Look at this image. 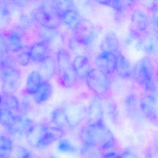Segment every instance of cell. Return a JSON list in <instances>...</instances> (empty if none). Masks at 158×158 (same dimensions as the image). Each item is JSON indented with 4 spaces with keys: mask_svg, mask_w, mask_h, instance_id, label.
<instances>
[{
    "mask_svg": "<svg viewBox=\"0 0 158 158\" xmlns=\"http://www.w3.org/2000/svg\"><path fill=\"white\" fill-rule=\"evenodd\" d=\"M10 158H34V156L32 152L25 147L14 146Z\"/></svg>",
    "mask_w": 158,
    "mask_h": 158,
    "instance_id": "35",
    "label": "cell"
},
{
    "mask_svg": "<svg viewBox=\"0 0 158 158\" xmlns=\"http://www.w3.org/2000/svg\"><path fill=\"white\" fill-rule=\"evenodd\" d=\"M32 19L39 26L58 28L60 24V15L54 2H47L32 13Z\"/></svg>",
    "mask_w": 158,
    "mask_h": 158,
    "instance_id": "3",
    "label": "cell"
},
{
    "mask_svg": "<svg viewBox=\"0 0 158 158\" xmlns=\"http://www.w3.org/2000/svg\"><path fill=\"white\" fill-rule=\"evenodd\" d=\"M102 158H120V155L116 152H110L103 154Z\"/></svg>",
    "mask_w": 158,
    "mask_h": 158,
    "instance_id": "44",
    "label": "cell"
},
{
    "mask_svg": "<svg viewBox=\"0 0 158 158\" xmlns=\"http://www.w3.org/2000/svg\"><path fill=\"white\" fill-rule=\"evenodd\" d=\"M79 138L83 145L98 147L102 151L114 148V135L104 122L88 124L80 130Z\"/></svg>",
    "mask_w": 158,
    "mask_h": 158,
    "instance_id": "1",
    "label": "cell"
},
{
    "mask_svg": "<svg viewBox=\"0 0 158 158\" xmlns=\"http://www.w3.org/2000/svg\"><path fill=\"white\" fill-rule=\"evenodd\" d=\"M72 66L79 80L85 79L90 71V64L85 56H76L72 61Z\"/></svg>",
    "mask_w": 158,
    "mask_h": 158,
    "instance_id": "17",
    "label": "cell"
},
{
    "mask_svg": "<svg viewBox=\"0 0 158 158\" xmlns=\"http://www.w3.org/2000/svg\"><path fill=\"white\" fill-rule=\"evenodd\" d=\"M103 151L98 147L83 145L81 152L84 158H102Z\"/></svg>",
    "mask_w": 158,
    "mask_h": 158,
    "instance_id": "34",
    "label": "cell"
},
{
    "mask_svg": "<svg viewBox=\"0 0 158 158\" xmlns=\"http://www.w3.org/2000/svg\"><path fill=\"white\" fill-rule=\"evenodd\" d=\"M53 2L59 15L62 13L69 9L74 8L73 2L71 1H57Z\"/></svg>",
    "mask_w": 158,
    "mask_h": 158,
    "instance_id": "39",
    "label": "cell"
},
{
    "mask_svg": "<svg viewBox=\"0 0 158 158\" xmlns=\"http://www.w3.org/2000/svg\"><path fill=\"white\" fill-rule=\"evenodd\" d=\"M69 46L71 50L77 54V56H85V54L87 52L88 47L76 41L72 38L69 43Z\"/></svg>",
    "mask_w": 158,
    "mask_h": 158,
    "instance_id": "36",
    "label": "cell"
},
{
    "mask_svg": "<svg viewBox=\"0 0 158 158\" xmlns=\"http://www.w3.org/2000/svg\"><path fill=\"white\" fill-rule=\"evenodd\" d=\"M132 25L139 32L146 31L149 25V19L143 12L139 10H135L132 13L131 17Z\"/></svg>",
    "mask_w": 158,
    "mask_h": 158,
    "instance_id": "26",
    "label": "cell"
},
{
    "mask_svg": "<svg viewBox=\"0 0 158 158\" xmlns=\"http://www.w3.org/2000/svg\"><path fill=\"white\" fill-rule=\"evenodd\" d=\"M10 19V12L3 6H0V26L5 24Z\"/></svg>",
    "mask_w": 158,
    "mask_h": 158,
    "instance_id": "41",
    "label": "cell"
},
{
    "mask_svg": "<svg viewBox=\"0 0 158 158\" xmlns=\"http://www.w3.org/2000/svg\"><path fill=\"white\" fill-rule=\"evenodd\" d=\"M44 80V77L40 71L35 70L29 73L26 81L27 94L34 96L41 86Z\"/></svg>",
    "mask_w": 158,
    "mask_h": 158,
    "instance_id": "14",
    "label": "cell"
},
{
    "mask_svg": "<svg viewBox=\"0 0 158 158\" xmlns=\"http://www.w3.org/2000/svg\"><path fill=\"white\" fill-rule=\"evenodd\" d=\"M3 108L11 111H17L20 109V104L18 98L14 94H3L2 95Z\"/></svg>",
    "mask_w": 158,
    "mask_h": 158,
    "instance_id": "32",
    "label": "cell"
},
{
    "mask_svg": "<svg viewBox=\"0 0 158 158\" xmlns=\"http://www.w3.org/2000/svg\"><path fill=\"white\" fill-rule=\"evenodd\" d=\"M139 47L147 54H155L157 52V38L154 35L147 34L139 41Z\"/></svg>",
    "mask_w": 158,
    "mask_h": 158,
    "instance_id": "23",
    "label": "cell"
},
{
    "mask_svg": "<svg viewBox=\"0 0 158 158\" xmlns=\"http://www.w3.org/2000/svg\"><path fill=\"white\" fill-rule=\"evenodd\" d=\"M5 40L8 51L19 53L23 50V42L21 35L18 32H10L5 36Z\"/></svg>",
    "mask_w": 158,
    "mask_h": 158,
    "instance_id": "18",
    "label": "cell"
},
{
    "mask_svg": "<svg viewBox=\"0 0 158 158\" xmlns=\"http://www.w3.org/2000/svg\"><path fill=\"white\" fill-rule=\"evenodd\" d=\"M49 44L40 41L35 43L28 50L30 60L33 62L40 64L51 56Z\"/></svg>",
    "mask_w": 158,
    "mask_h": 158,
    "instance_id": "11",
    "label": "cell"
},
{
    "mask_svg": "<svg viewBox=\"0 0 158 158\" xmlns=\"http://www.w3.org/2000/svg\"><path fill=\"white\" fill-rule=\"evenodd\" d=\"M73 38L85 46L89 47L96 36V29L90 22L83 20L77 28L73 31Z\"/></svg>",
    "mask_w": 158,
    "mask_h": 158,
    "instance_id": "6",
    "label": "cell"
},
{
    "mask_svg": "<svg viewBox=\"0 0 158 158\" xmlns=\"http://www.w3.org/2000/svg\"><path fill=\"white\" fill-rule=\"evenodd\" d=\"M116 55L108 52H102L97 55L95 63L98 69L107 74H112L115 71Z\"/></svg>",
    "mask_w": 158,
    "mask_h": 158,
    "instance_id": "9",
    "label": "cell"
},
{
    "mask_svg": "<svg viewBox=\"0 0 158 158\" xmlns=\"http://www.w3.org/2000/svg\"><path fill=\"white\" fill-rule=\"evenodd\" d=\"M51 120L55 126L63 130L70 127L64 107L55 108L51 114Z\"/></svg>",
    "mask_w": 158,
    "mask_h": 158,
    "instance_id": "28",
    "label": "cell"
},
{
    "mask_svg": "<svg viewBox=\"0 0 158 158\" xmlns=\"http://www.w3.org/2000/svg\"><path fill=\"white\" fill-rule=\"evenodd\" d=\"M38 33L41 41L49 44L59 35L58 28L39 26Z\"/></svg>",
    "mask_w": 158,
    "mask_h": 158,
    "instance_id": "30",
    "label": "cell"
},
{
    "mask_svg": "<svg viewBox=\"0 0 158 158\" xmlns=\"http://www.w3.org/2000/svg\"><path fill=\"white\" fill-rule=\"evenodd\" d=\"M9 52L6 47L5 36L0 34V60L8 56Z\"/></svg>",
    "mask_w": 158,
    "mask_h": 158,
    "instance_id": "42",
    "label": "cell"
},
{
    "mask_svg": "<svg viewBox=\"0 0 158 158\" xmlns=\"http://www.w3.org/2000/svg\"><path fill=\"white\" fill-rule=\"evenodd\" d=\"M34 124V122L28 117L16 115L13 124L8 131L13 137L20 139L24 135H26Z\"/></svg>",
    "mask_w": 158,
    "mask_h": 158,
    "instance_id": "8",
    "label": "cell"
},
{
    "mask_svg": "<svg viewBox=\"0 0 158 158\" xmlns=\"http://www.w3.org/2000/svg\"><path fill=\"white\" fill-rule=\"evenodd\" d=\"M64 108L70 127L79 125L86 117V110L80 105L71 104Z\"/></svg>",
    "mask_w": 158,
    "mask_h": 158,
    "instance_id": "10",
    "label": "cell"
},
{
    "mask_svg": "<svg viewBox=\"0 0 158 158\" xmlns=\"http://www.w3.org/2000/svg\"><path fill=\"white\" fill-rule=\"evenodd\" d=\"M41 68V74L43 73V77L49 80L52 78L57 71V67L56 60L52 56L48 57L45 61L39 64Z\"/></svg>",
    "mask_w": 158,
    "mask_h": 158,
    "instance_id": "29",
    "label": "cell"
},
{
    "mask_svg": "<svg viewBox=\"0 0 158 158\" xmlns=\"http://www.w3.org/2000/svg\"><path fill=\"white\" fill-rule=\"evenodd\" d=\"M14 146L12 140L6 136H0V158H10Z\"/></svg>",
    "mask_w": 158,
    "mask_h": 158,
    "instance_id": "31",
    "label": "cell"
},
{
    "mask_svg": "<svg viewBox=\"0 0 158 158\" xmlns=\"http://www.w3.org/2000/svg\"><path fill=\"white\" fill-rule=\"evenodd\" d=\"M120 158H138V157L133 152L128 150L125 151L120 155Z\"/></svg>",
    "mask_w": 158,
    "mask_h": 158,
    "instance_id": "43",
    "label": "cell"
},
{
    "mask_svg": "<svg viewBox=\"0 0 158 158\" xmlns=\"http://www.w3.org/2000/svg\"><path fill=\"white\" fill-rule=\"evenodd\" d=\"M154 65L151 59L145 57L139 60L132 70L131 77L139 85L145 87L154 83Z\"/></svg>",
    "mask_w": 158,
    "mask_h": 158,
    "instance_id": "4",
    "label": "cell"
},
{
    "mask_svg": "<svg viewBox=\"0 0 158 158\" xmlns=\"http://www.w3.org/2000/svg\"><path fill=\"white\" fill-rule=\"evenodd\" d=\"M132 70L131 64L124 55L122 53L116 55L115 71L120 77L125 79L131 78Z\"/></svg>",
    "mask_w": 158,
    "mask_h": 158,
    "instance_id": "19",
    "label": "cell"
},
{
    "mask_svg": "<svg viewBox=\"0 0 158 158\" xmlns=\"http://www.w3.org/2000/svg\"><path fill=\"white\" fill-rule=\"evenodd\" d=\"M104 114L101 98L98 97L91 102L86 110V117L89 124L97 123L103 122Z\"/></svg>",
    "mask_w": 158,
    "mask_h": 158,
    "instance_id": "12",
    "label": "cell"
},
{
    "mask_svg": "<svg viewBox=\"0 0 158 158\" xmlns=\"http://www.w3.org/2000/svg\"><path fill=\"white\" fill-rule=\"evenodd\" d=\"M15 115L13 112L5 108H0V124L9 130L13 124Z\"/></svg>",
    "mask_w": 158,
    "mask_h": 158,
    "instance_id": "33",
    "label": "cell"
},
{
    "mask_svg": "<svg viewBox=\"0 0 158 158\" xmlns=\"http://www.w3.org/2000/svg\"><path fill=\"white\" fill-rule=\"evenodd\" d=\"M60 84L65 88H73L75 87L79 82L73 66L59 75Z\"/></svg>",
    "mask_w": 158,
    "mask_h": 158,
    "instance_id": "24",
    "label": "cell"
},
{
    "mask_svg": "<svg viewBox=\"0 0 158 158\" xmlns=\"http://www.w3.org/2000/svg\"><path fill=\"white\" fill-rule=\"evenodd\" d=\"M56 61L59 75L72 66L71 55L64 49H60L57 52Z\"/></svg>",
    "mask_w": 158,
    "mask_h": 158,
    "instance_id": "22",
    "label": "cell"
},
{
    "mask_svg": "<svg viewBox=\"0 0 158 158\" xmlns=\"http://www.w3.org/2000/svg\"><path fill=\"white\" fill-rule=\"evenodd\" d=\"M101 98L104 114L109 115L113 123H116L118 120V107L116 102L110 98Z\"/></svg>",
    "mask_w": 158,
    "mask_h": 158,
    "instance_id": "27",
    "label": "cell"
},
{
    "mask_svg": "<svg viewBox=\"0 0 158 158\" xmlns=\"http://www.w3.org/2000/svg\"><path fill=\"white\" fill-rule=\"evenodd\" d=\"M46 125L40 124H34L26 135L28 144L36 148H39L40 145L44 136Z\"/></svg>",
    "mask_w": 158,
    "mask_h": 158,
    "instance_id": "16",
    "label": "cell"
},
{
    "mask_svg": "<svg viewBox=\"0 0 158 158\" xmlns=\"http://www.w3.org/2000/svg\"><path fill=\"white\" fill-rule=\"evenodd\" d=\"M64 135V131L55 126H46L45 133L40 146L39 149H44L56 140L60 139Z\"/></svg>",
    "mask_w": 158,
    "mask_h": 158,
    "instance_id": "13",
    "label": "cell"
},
{
    "mask_svg": "<svg viewBox=\"0 0 158 158\" xmlns=\"http://www.w3.org/2000/svg\"><path fill=\"white\" fill-rule=\"evenodd\" d=\"M140 113L148 121L153 124L158 123V110L156 98L146 95L139 101Z\"/></svg>",
    "mask_w": 158,
    "mask_h": 158,
    "instance_id": "7",
    "label": "cell"
},
{
    "mask_svg": "<svg viewBox=\"0 0 158 158\" xmlns=\"http://www.w3.org/2000/svg\"><path fill=\"white\" fill-rule=\"evenodd\" d=\"M16 61L21 66H27L31 61L28 51H26L23 50L21 52H19L16 57Z\"/></svg>",
    "mask_w": 158,
    "mask_h": 158,
    "instance_id": "40",
    "label": "cell"
},
{
    "mask_svg": "<svg viewBox=\"0 0 158 158\" xmlns=\"http://www.w3.org/2000/svg\"><path fill=\"white\" fill-rule=\"evenodd\" d=\"M120 48V43L114 33H110L106 35L102 41L100 49L102 52L118 53Z\"/></svg>",
    "mask_w": 158,
    "mask_h": 158,
    "instance_id": "20",
    "label": "cell"
},
{
    "mask_svg": "<svg viewBox=\"0 0 158 158\" xmlns=\"http://www.w3.org/2000/svg\"><path fill=\"white\" fill-rule=\"evenodd\" d=\"M22 74L9 55L0 60V79L3 94H14L22 84Z\"/></svg>",
    "mask_w": 158,
    "mask_h": 158,
    "instance_id": "2",
    "label": "cell"
},
{
    "mask_svg": "<svg viewBox=\"0 0 158 158\" xmlns=\"http://www.w3.org/2000/svg\"><path fill=\"white\" fill-rule=\"evenodd\" d=\"M58 149L60 151L68 153H74L77 151L75 147L66 139H61L58 145Z\"/></svg>",
    "mask_w": 158,
    "mask_h": 158,
    "instance_id": "38",
    "label": "cell"
},
{
    "mask_svg": "<svg viewBox=\"0 0 158 158\" xmlns=\"http://www.w3.org/2000/svg\"><path fill=\"white\" fill-rule=\"evenodd\" d=\"M85 80L89 88L98 97L104 98L110 90L109 75L98 68L90 69Z\"/></svg>",
    "mask_w": 158,
    "mask_h": 158,
    "instance_id": "5",
    "label": "cell"
},
{
    "mask_svg": "<svg viewBox=\"0 0 158 158\" xmlns=\"http://www.w3.org/2000/svg\"><path fill=\"white\" fill-rule=\"evenodd\" d=\"M48 158H57L56 157H54V156H51L50 157H49Z\"/></svg>",
    "mask_w": 158,
    "mask_h": 158,
    "instance_id": "46",
    "label": "cell"
},
{
    "mask_svg": "<svg viewBox=\"0 0 158 158\" xmlns=\"http://www.w3.org/2000/svg\"><path fill=\"white\" fill-rule=\"evenodd\" d=\"M61 22L74 31L84 19L75 8L69 9L60 15Z\"/></svg>",
    "mask_w": 158,
    "mask_h": 158,
    "instance_id": "15",
    "label": "cell"
},
{
    "mask_svg": "<svg viewBox=\"0 0 158 158\" xmlns=\"http://www.w3.org/2000/svg\"><path fill=\"white\" fill-rule=\"evenodd\" d=\"M53 88L49 80L44 79L43 83L36 93L34 95L35 102L40 104L46 102L51 97Z\"/></svg>",
    "mask_w": 158,
    "mask_h": 158,
    "instance_id": "21",
    "label": "cell"
},
{
    "mask_svg": "<svg viewBox=\"0 0 158 158\" xmlns=\"http://www.w3.org/2000/svg\"><path fill=\"white\" fill-rule=\"evenodd\" d=\"M124 106L128 116L132 119H135L140 112L139 101L137 97L134 94L128 95L124 101Z\"/></svg>",
    "mask_w": 158,
    "mask_h": 158,
    "instance_id": "25",
    "label": "cell"
},
{
    "mask_svg": "<svg viewBox=\"0 0 158 158\" xmlns=\"http://www.w3.org/2000/svg\"><path fill=\"white\" fill-rule=\"evenodd\" d=\"M2 95L0 94V107L2 106Z\"/></svg>",
    "mask_w": 158,
    "mask_h": 158,
    "instance_id": "45",
    "label": "cell"
},
{
    "mask_svg": "<svg viewBox=\"0 0 158 158\" xmlns=\"http://www.w3.org/2000/svg\"><path fill=\"white\" fill-rule=\"evenodd\" d=\"M98 2L103 5H107L113 8L118 14L122 13L124 9H125L126 7H127V4L124 3V1H98Z\"/></svg>",
    "mask_w": 158,
    "mask_h": 158,
    "instance_id": "37",
    "label": "cell"
}]
</instances>
